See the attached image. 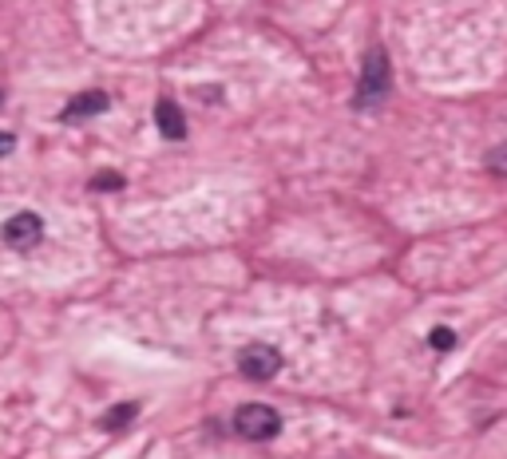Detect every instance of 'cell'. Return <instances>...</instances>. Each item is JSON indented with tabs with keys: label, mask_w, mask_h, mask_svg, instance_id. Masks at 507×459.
<instances>
[{
	"label": "cell",
	"mask_w": 507,
	"mask_h": 459,
	"mask_svg": "<svg viewBox=\"0 0 507 459\" xmlns=\"http://www.w3.org/2000/svg\"><path fill=\"white\" fill-rule=\"evenodd\" d=\"M0 107H4V91H0Z\"/></svg>",
	"instance_id": "7c38bea8"
},
{
	"label": "cell",
	"mask_w": 507,
	"mask_h": 459,
	"mask_svg": "<svg viewBox=\"0 0 507 459\" xmlns=\"http://www.w3.org/2000/svg\"><path fill=\"white\" fill-rule=\"evenodd\" d=\"M13 151H16V135L0 131V159H4V154H13Z\"/></svg>",
	"instance_id": "8fae6325"
},
{
	"label": "cell",
	"mask_w": 507,
	"mask_h": 459,
	"mask_svg": "<svg viewBox=\"0 0 507 459\" xmlns=\"http://www.w3.org/2000/svg\"><path fill=\"white\" fill-rule=\"evenodd\" d=\"M155 127H159V135H167V139H187V119H182L179 104H171V99H159L155 104Z\"/></svg>",
	"instance_id": "5b68a950"
},
{
	"label": "cell",
	"mask_w": 507,
	"mask_h": 459,
	"mask_svg": "<svg viewBox=\"0 0 507 459\" xmlns=\"http://www.w3.org/2000/svg\"><path fill=\"white\" fill-rule=\"evenodd\" d=\"M0 238H4L13 250H32V246H40V238H44V222L24 210V214L8 218L4 230H0Z\"/></svg>",
	"instance_id": "277c9868"
},
{
	"label": "cell",
	"mask_w": 507,
	"mask_h": 459,
	"mask_svg": "<svg viewBox=\"0 0 507 459\" xmlns=\"http://www.w3.org/2000/svg\"><path fill=\"white\" fill-rule=\"evenodd\" d=\"M238 369H242L246 380H274L282 369V353L270 345H246L242 356H238Z\"/></svg>",
	"instance_id": "3957f363"
},
{
	"label": "cell",
	"mask_w": 507,
	"mask_h": 459,
	"mask_svg": "<svg viewBox=\"0 0 507 459\" xmlns=\"http://www.w3.org/2000/svg\"><path fill=\"white\" fill-rule=\"evenodd\" d=\"M135 412H139V408H135V404H119V408H112V412H107V416H104V428H107V431H115V428L131 424V416H135Z\"/></svg>",
	"instance_id": "52a82bcc"
},
{
	"label": "cell",
	"mask_w": 507,
	"mask_h": 459,
	"mask_svg": "<svg viewBox=\"0 0 507 459\" xmlns=\"http://www.w3.org/2000/svg\"><path fill=\"white\" fill-rule=\"evenodd\" d=\"M234 431L242 439H250V444H266V439H274L282 431V416L270 404H242L234 412Z\"/></svg>",
	"instance_id": "6da1fadb"
},
{
	"label": "cell",
	"mask_w": 507,
	"mask_h": 459,
	"mask_svg": "<svg viewBox=\"0 0 507 459\" xmlns=\"http://www.w3.org/2000/svg\"><path fill=\"white\" fill-rule=\"evenodd\" d=\"M107 104H112V99H107L104 91H84V96H76L68 107H63V119H68V123H76V119L104 115V112H107Z\"/></svg>",
	"instance_id": "8992f818"
},
{
	"label": "cell",
	"mask_w": 507,
	"mask_h": 459,
	"mask_svg": "<svg viewBox=\"0 0 507 459\" xmlns=\"http://www.w3.org/2000/svg\"><path fill=\"white\" fill-rule=\"evenodd\" d=\"M393 76H389V56L381 48H373L365 56V71H361V84H357V107H373L389 96Z\"/></svg>",
	"instance_id": "7a4b0ae2"
},
{
	"label": "cell",
	"mask_w": 507,
	"mask_h": 459,
	"mask_svg": "<svg viewBox=\"0 0 507 459\" xmlns=\"http://www.w3.org/2000/svg\"><path fill=\"white\" fill-rule=\"evenodd\" d=\"M119 187H123L119 174H96V179H91V190H119Z\"/></svg>",
	"instance_id": "9c48e42d"
},
{
	"label": "cell",
	"mask_w": 507,
	"mask_h": 459,
	"mask_svg": "<svg viewBox=\"0 0 507 459\" xmlns=\"http://www.w3.org/2000/svg\"><path fill=\"white\" fill-rule=\"evenodd\" d=\"M428 345L436 348V353H448V348H456V333H452V329H432Z\"/></svg>",
	"instance_id": "ba28073f"
},
{
	"label": "cell",
	"mask_w": 507,
	"mask_h": 459,
	"mask_svg": "<svg viewBox=\"0 0 507 459\" xmlns=\"http://www.w3.org/2000/svg\"><path fill=\"white\" fill-rule=\"evenodd\" d=\"M487 167H492L495 174H507V146H495V151L487 154Z\"/></svg>",
	"instance_id": "30bf717a"
}]
</instances>
